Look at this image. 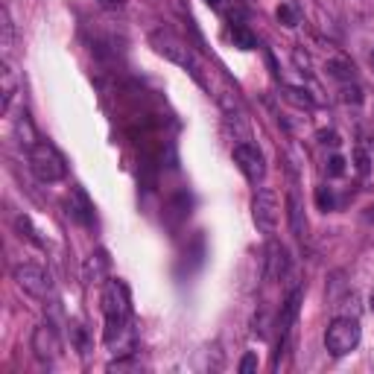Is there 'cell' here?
I'll return each mask as SVG.
<instances>
[{"instance_id": "6da1fadb", "label": "cell", "mask_w": 374, "mask_h": 374, "mask_svg": "<svg viewBox=\"0 0 374 374\" xmlns=\"http://www.w3.org/2000/svg\"><path fill=\"white\" fill-rule=\"evenodd\" d=\"M103 316H106V343L115 345L129 324V292L120 281H108L103 289Z\"/></svg>"}, {"instance_id": "7a4b0ae2", "label": "cell", "mask_w": 374, "mask_h": 374, "mask_svg": "<svg viewBox=\"0 0 374 374\" xmlns=\"http://www.w3.org/2000/svg\"><path fill=\"white\" fill-rule=\"evenodd\" d=\"M152 47H155V53L158 56H164L167 62H173V64H178V68H185L196 82L202 85V68H199V62H196V56H193V50L182 41V38H175L173 32H164V29H155L152 32Z\"/></svg>"}, {"instance_id": "3957f363", "label": "cell", "mask_w": 374, "mask_h": 374, "mask_svg": "<svg viewBox=\"0 0 374 374\" xmlns=\"http://www.w3.org/2000/svg\"><path fill=\"white\" fill-rule=\"evenodd\" d=\"M29 170L32 175L38 178L44 185H53V182H62L68 167H64V158L59 155V150L53 143L47 141H38L36 146L29 150Z\"/></svg>"}, {"instance_id": "277c9868", "label": "cell", "mask_w": 374, "mask_h": 374, "mask_svg": "<svg viewBox=\"0 0 374 374\" xmlns=\"http://www.w3.org/2000/svg\"><path fill=\"white\" fill-rule=\"evenodd\" d=\"M360 336H363L360 322L354 316H336L324 331V348H328L331 357H345L360 345Z\"/></svg>"}, {"instance_id": "5b68a950", "label": "cell", "mask_w": 374, "mask_h": 374, "mask_svg": "<svg viewBox=\"0 0 374 374\" xmlns=\"http://www.w3.org/2000/svg\"><path fill=\"white\" fill-rule=\"evenodd\" d=\"M12 278L32 299H50L53 296L50 272H47L44 266H38V264H18V266H12Z\"/></svg>"}, {"instance_id": "8992f818", "label": "cell", "mask_w": 374, "mask_h": 374, "mask_svg": "<svg viewBox=\"0 0 374 374\" xmlns=\"http://www.w3.org/2000/svg\"><path fill=\"white\" fill-rule=\"evenodd\" d=\"M252 217H254V225L264 234H275L278 231V220H281V202H278V193L272 187H264L254 193L252 199Z\"/></svg>"}, {"instance_id": "52a82bcc", "label": "cell", "mask_w": 374, "mask_h": 374, "mask_svg": "<svg viewBox=\"0 0 374 374\" xmlns=\"http://www.w3.org/2000/svg\"><path fill=\"white\" fill-rule=\"evenodd\" d=\"M234 164L240 167V173L249 178V182H260V178L266 175V161H264V152L257 150L254 143H249V141H240L237 146H234Z\"/></svg>"}, {"instance_id": "ba28073f", "label": "cell", "mask_w": 374, "mask_h": 374, "mask_svg": "<svg viewBox=\"0 0 374 374\" xmlns=\"http://www.w3.org/2000/svg\"><path fill=\"white\" fill-rule=\"evenodd\" d=\"M32 354H36L41 363H53L62 354V339H59V333H56V328L50 322H44L32 331Z\"/></svg>"}, {"instance_id": "9c48e42d", "label": "cell", "mask_w": 374, "mask_h": 374, "mask_svg": "<svg viewBox=\"0 0 374 374\" xmlns=\"http://www.w3.org/2000/svg\"><path fill=\"white\" fill-rule=\"evenodd\" d=\"M289 272V252L281 243H269L266 249V278L269 281H281Z\"/></svg>"}, {"instance_id": "30bf717a", "label": "cell", "mask_w": 374, "mask_h": 374, "mask_svg": "<svg viewBox=\"0 0 374 374\" xmlns=\"http://www.w3.org/2000/svg\"><path fill=\"white\" fill-rule=\"evenodd\" d=\"M106 275H108V254L103 249H96L82 266V281L85 284H100V281H106Z\"/></svg>"}, {"instance_id": "8fae6325", "label": "cell", "mask_w": 374, "mask_h": 374, "mask_svg": "<svg viewBox=\"0 0 374 374\" xmlns=\"http://www.w3.org/2000/svg\"><path fill=\"white\" fill-rule=\"evenodd\" d=\"M287 217H289V229L292 234H296L299 240L307 234V220H304V205L299 199V193L296 190H289L287 193Z\"/></svg>"}, {"instance_id": "7c38bea8", "label": "cell", "mask_w": 374, "mask_h": 374, "mask_svg": "<svg viewBox=\"0 0 374 374\" xmlns=\"http://www.w3.org/2000/svg\"><path fill=\"white\" fill-rule=\"evenodd\" d=\"M299 304H301V289H292L289 296H287V301H284V307H281V316H278V331H281V339H287V336H289L292 322H296V316H299Z\"/></svg>"}, {"instance_id": "4fadbf2b", "label": "cell", "mask_w": 374, "mask_h": 374, "mask_svg": "<svg viewBox=\"0 0 374 374\" xmlns=\"http://www.w3.org/2000/svg\"><path fill=\"white\" fill-rule=\"evenodd\" d=\"M15 91H18V79H15V71L9 68V62H3V68H0V108L3 111H9Z\"/></svg>"}, {"instance_id": "5bb4252c", "label": "cell", "mask_w": 374, "mask_h": 374, "mask_svg": "<svg viewBox=\"0 0 374 374\" xmlns=\"http://www.w3.org/2000/svg\"><path fill=\"white\" fill-rule=\"evenodd\" d=\"M229 38L234 41L237 50H254V47H257V36H254V32L246 24H231Z\"/></svg>"}, {"instance_id": "9a60e30c", "label": "cell", "mask_w": 374, "mask_h": 374, "mask_svg": "<svg viewBox=\"0 0 374 374\" xmlns=\"http://www.w3.org/2000/svg\"><path fill=\"white\" fill-rule=\"evenodd\" d=\"M324 71H328V76L339 79V82H351L354 79V64L348 59H328L324 62Z\"/></svg>"}, {"instance_id": "2e32d148", "label": "cell", "mask_w": 374, "mask_h": 374, "mask_svg": "<svg viewBox=\"0 0 374 374\" xmlns=\"http://www.w3.org/2000/svg\"><path fill=\"white\" fill-rule=\"evenodd\" d=\"M71 345L79 351V354H88L91 351V336H88V328H85V324L82 322H71Z\"/></svg>"}, {"instance_id": "e0dca14e", "label": "cell", "mask_w": 374, "mask_h": 374, "mask_svg": "<svg viewBox=\"0 0 374 374\" xmlns=\"http://www.w3.org/2000/svg\"><path fill=\"white\" fill-rule=\"evenodd\" d=\"M15 132H18V143L21 146H27V150H32V146L38 143V138H36V129H32V123H29V117L27 115H21V120L15 123Z\"/></svg>"}, {"instance_id": "ac0fdd59", "label": "cell", "mask_w": 374, "mask_h": 374, "mask_svg": "<svg viewBox=\"0 0 374 374\" xmlns=\"http://www.w3.org/2000/svg\"><path fill=\"white\" fill-rule=\"evenodd\" d=\"M0 29H3V41H0V47H3V53H9L12 50V38H15V27H12V18H9L6 6L0 9Z\"/></svg>"}, {"instance_id": "d6986e66", "label": "cell", "mask_w": 374, "mask_h": 374, "mask_svg": "<svg viewBox=\"0 0 374 374\" xmlns=\"http://www.w3.org/2000/svg\"><path fill=\"white\" fill-rule=\"evenodd\" d=\"M284 100H289L292 106H299V108H313L316 103H313V96H307V91H301V88H284Z\"/></svg>"}, {"instance_id": "ffe728a7", "label": "cell", "mask_w": 374, "mask_h": 374, "mask_svg": "<svg viewBox=\"0 0 374 374\" xmlns=\"http://www.w3.org/2000/svg\"><path fill=\"white\" fill-rule=\"evenodd\" d=\"M339 100H343V103H354V106H360L363 103V91L360 88H357V85H343V91H339Z\"/></svg>"}, {"instance_id": "44dd1931", "label": "cell", "mask_w": 374, "mask_h": 374, "mask_svg": "<svg viewBox=\"0 0 374 374\" xmlns=\"http://www.w3.org/2000/svg\"><path fill=\"white\" fill-rule=\"evenodd\" d=\"M324 173H328V178H336L345 173V158L343 155H331L328 164H324Z\"/></svg>"}, {"instance_id": "7402d4cb", "label": "cell", "mask_w": 374, "mask_h": 374, "mask_svg": "<svg viewBox=\"0 0 374 374\" xmlns=\"http://www.w3.org/2000/svg\"><path fill=\"white\" fill-rule=\"evenodd\" d=\"M316 202H319L322 210H333V205H336L333 190H331V187H319V190H316Z\"/></svg>"}, {"instance_id": "603a6c76", "label": "cell", "mask_w": 374, "mask_h": 374, "mask_svg": "<svg viewBox=\"0 0 374 374\" xmlns=\"http://www.w3.org/2000/svg\"><path fill=\"white\" fill-rule=\"evenodd\" d=\"M278 21L284 24V27H296L299 24V15H296V9H292V6H278Z\"/></svg>"}, {"instance_id": "cb8c5ba5", "label": "cell", "mask_w": 374, "mask_h": 374, "mask_svg": "<svg viewBox=\"0 0 374 374\" xmlns=\"http://www.w3.org/2000/svg\"><path fill=\"white\" fill-rule=\"evenodd\" d=\"M354 161H357V173H360V175H368L371 161H368L366 150H360V146H357V150H354Z\"/></svg>"}, {"instance_id": "d4e9b609", "label": "cell", "mask_w": 374, "mask_h": 374, "mask_svg": "<svg viewBox=\"0 0 374 374\" xmlns=\"http://www.w3.org/2000/svg\"><path fill=\"white\" fill-rule=\"evenodd\" d=\"M254 368H257V357L246 354V357H243V363H240V374H252Z\"/></svg>"}, {"instance_id": "484cf974", "label": "cell", "mask_w": 374, "mask_h": 374, "mask_svg": "<svg viewBox=\"0 0 374 374\" xmlns=\"http://www.w3.org/2000/svg\"><path fill=\"white\" fill-rule=\"evenodd\" d=\"M319 141H322L324 146H328V143H331V146H339V135H336V132H319Z\"/></svg>"}, {"instance_id": "4316f807", "label": "cell", "mask_w": 374, "mask_h": 374, "mask_svg": "<svg viewBox=\"0 0 374 374\" xmlns=\"http://www.w3.org/2000/svg\"><path fill=\"white\" fill-rule=\"evenodd\" d=\"M100 6H103V9H123L126 0H100Z\"/></svg>"}, {"instance_id": "83f0119b", "label": "cell", "mask_w": 374, "mask_h": 374, "mask_svg": "<svg viewBox=\"0 0 374 374\" xmlns=\"http://www.w3.org/2000/svg\"><path fill=\"white\" fill-rule=\"evenodd\" d=\"M363 220H366V222H371V225H374V202H371V205H368V208H366V210H363Z\"/></svg>"}, {"instance_id": "f1b7e54d", "label": "cell", "mask_w": 374, "mask_h": 374, "mask_svg": "<svg viewBox=\"0 0 374 374\" xmlns=\"http://www.w3.org/2000/svg\"><path fill=\"white\" fill-rule=\"evenodd\" d=\"M205 3H208L210 9H217V12H222V9H225V3H222V0H205Z\"/></svg>"}, {"instance_id": "f546056e", "label": "cell", "mask_w": 374, "mask_h": 374, "mask_svg": "<svg viewBox=\"0 0 374 374\" xmlns=\"http://www.w3.org/2000/svg\"><path fill=\"white\" fill-rule=\"evenodd\" d=\"M368 64H371V68H374V50L368 53Z\"/></svg>"}, {"instance_id": "4dcf8cb0", "label": "cell", "mask_w": 374, "mask_h": 374, "mask_svg": "<svg viewBox=\"0 0 374 374\" xmlns=\"http://www.w3.org/2000/svg\"><path fill=\"white\" fill-rule=\"evenodd\" d=\"M368 304H371V310H374V292H371V299H368Z\"/></svg>"}]
</instances>
